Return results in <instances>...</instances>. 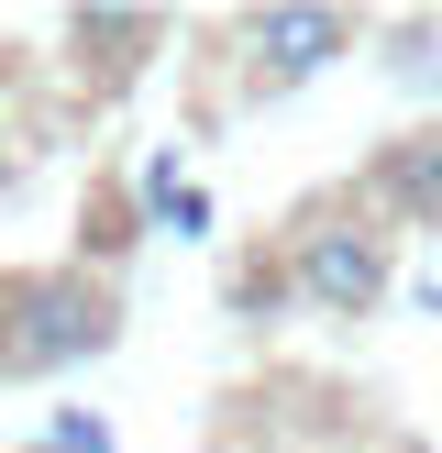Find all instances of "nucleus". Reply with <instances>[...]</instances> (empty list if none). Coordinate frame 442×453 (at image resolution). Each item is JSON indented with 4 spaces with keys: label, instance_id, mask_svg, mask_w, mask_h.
<instances>
[{
    "label": "nucleus",
    "instance_id": "1",
    "mask_svg": "<svg viewBox=\"0 0 442 453\" xmlns=\"http://www.w3.org/2000/svg\"><path fill=\"white\" fill-rule=\"evenodd\" d=\"M122 343V288L100 265H0V388H44L66 365H100Z\"/></svg>",
    "mask_w": 442,
    "mask_h": 453
},
{
    "label": "nucleus",
    "instance_id": "2",
    "mask_svg": "<svg viewBox=\"0 0 442 453\" xmlns=\"http://www.w3.org/2000/svg\"><path fill=\"white\" fill-rule=\"evenodd\" d=\"M277 265H287V288H299L321 321H365V310H387V288H398V233L354 188H332V199H309V211H287Z\"/></svg>",
    "mask_w": 442,
    "mask_h": 453
},
{
    "label": "nucleus",
    "instance_id": "3",
    "mask_svg": "<svg viewBox=\"0 0 442 453\" xmlns=\"http://www.w3.org/2000/svg\"><path fill=\"white\" fill-rule=\"evenodd\" d=\"M365 44V22L332 12V0H277V12H232V88L243 100H287L321 66H343Z\"/></svg>",
    "mask_w": 442,
    "mask_h": 453
},
{
    "label": "nucleus",
    "instance_id": "4",
    "mask_svg": "<svg viewBox=\"0 0 442 453\" xmlns=\"http://www.w3.org/2000/svg\"><path fill=\"white\" fill-rule=\"evenodd\" d=\"M354 199H365L376 221L442 233V122H420V133H387V144L365 155V177H354Z\"/></svg>",
    "mask_w": 442,
    "mask_h": 453
},
{
    "label": "nucleus",
    "instance_id": "5",
    "mask_svg": "<svg viewBox=\"0 0 442 453\" xmlns=\"http://www.w3.org/2000/svg\"><path fill=\"white\" fill-rule=\"evenodd\" d=\"M66 44H78V78H88V56H100V88H122L133 66L166 44V12H66Z\"/></svg>",
    "mask_w": 442,
    "mask_h": 453
},
{
    "label": "nucleus",
    "instance_id": "6",
    "mask_svg": "<svg viewBox=\"0 0 442 453\" xmlns=\"http://www.w3.org/2000/svg\"><path fill=\"white\" fill-rule=\"evenodd\" d=\"M22 453H110V420H88V410H66V420H44Z\"/></svg>",
    "mask_w": 442,
    "mask_h": 453
},
{
    "label": "nucleus",
    "instance_id": "7",
    "mask_svg": "<svg viewBox=\"0 0 442 453\" xmlns=\"http://www.w3.org/2000/svg\"><path fill=\"white\" fill-rule=\"evenodd\" d=\"M11 177H22V155H11V122H0V199H11Z\"/></svg>",
    "mask_w": 442,
    "mask_h": 453
}]
</instances>
